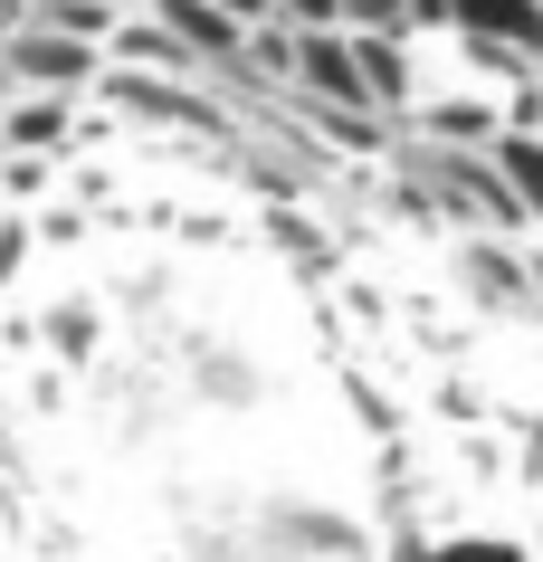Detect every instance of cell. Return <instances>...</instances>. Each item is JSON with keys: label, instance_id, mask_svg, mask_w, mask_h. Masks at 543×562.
Wrapping results in <instances>:
<instances>
[{"label": "cell", "instance_id": "1", "mask_svg": "<svg viewBox=\"0 0 543 562\" xmlns=\"http://www.w3.org/2000/svg\"><path fill=\"white\" fill-rule=\"evenodd\" d=\"M0 67H10L30 95H87V87H105V48H87V38H67V30H30V20L0 38Z\"/></svg>", "mask_w": 543, "mask_h": 562}, {"label": "cell", "instance_id": "2", "mask_svg": "<svg viewBox=\"0 0 543 562\" xmlns=\"http://www.w3.org/2000/svg\"><path fill=\"white\" fill-rule=\"evenodd\" d=\"M134 10H144V20H162V30H172L201 67H239V58H248V38H258L248 20H229L219 0H134Z\"/></svg>", "mask_w": 543, "mask_h": 562}, {"label": "cell", "instance_id": "3", "mask_svg": "<svg viewBox=\"0 0 543 562\" xmlns=\"http://www.w3.org/2000/svg\"><path fill=\"white\" fill-rule=\"evenodd\" d=\"M67 134H77V95H20V105L0 115V153H38V162H58Z\"/></svg>", "mask_w": 543, "mask_h": 562}, {"label": "cell", "instance_id": "4", "mask_svg": "<svg viewBox=\"0 0 543 562\" xmlns=\"http://www.w3.org/2000/svg\"><path fill=\"white\" fill-rule=\"evenodd\" d=\"M496 162L514 172V191H524V210H534V229H543V134H506Z\"/></svg>", "mask_w": 543, "mask_h": 562}, {"label": "cell", "instance_id": "5", "mask_svg": "<svg viewBox=\"0 0 543 562\" xmlns=\"http://www.w3.org/2000/svg\"><path fill=\"white\" fill-rule=\"evenodd\" d=\"M343 20L362 38H400V30H420V0H343Z\"/></svg>", "mask_w": 543, "mask_h": 562}, {"label": "cell", "instance_id": "6", "mask_svg": "<svg viewBox=\"0 0 543 562\" xmlns=\"http://www.w3.org/2000/svg\"><path fill=\"white\" fill-rule=\"evenodd\" d=\"M276 20H286V30H305V38L353 30V20H343V0H276Z\"/></svg>", "mask_w": 543, "mask_h": 562}, {"label": "cell", "instance_id": "7", "mask_svg": "<svg viewBox=\"0 0 543 562\" xmlns=\"http://www.w3.org/2000/svg\"><path fill=\"white\" fill-rule=\"evenodd\" d=\"M229 20H248V30H276V0H219Z\"/></svg>", "mask_w": 543, "mask_h": 562}, {"label": "cell", "instance_id": "8", "mask_svg": "<svg viewBox=\"0 0 543 562\" xmlns=\"http://www.w3.org/2000/svg\"><path fill=\"white\" fill-rule=\"evenodd\" d=\"M20 20H30V0H0V38L20 30Z\"/></svg>", "mask_w": 543, "mask_h": 562}]
</instances>
